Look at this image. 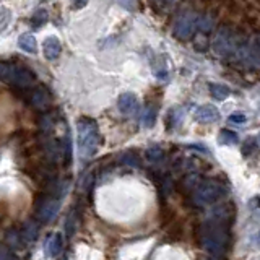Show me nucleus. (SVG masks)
Instances as JSON below:
<instances>
[{"instance_id":"5","label":"nucleus","mask_w":260,"mask_h":260,"mask_svg":"<svg viewBox=\"0 0 260 260\" xmlns=\"http://www.w3.org/2000/svg\"><path fill=\"white\" fill-rule=\"evenodd\" d=\"M59 210H60V200L59 199H55V197L46 199L38 208V219L43 224H47L49 221H52V219L57 216Z\"/></svg>"},{"instance_id":"7","label":"nucleus","mask_w":260,"mask_h":260,"mask_svg":"<svg viewBox=\"0 0 260 260\" xmlns=\"http://www.w3.org/2000/svg\"><path fill=\"white\" fill-rule=\"evenodd\" d=\"M231 39H233V36H231L230 28H221L218 31V36L213 41V51L218 55H226L231 47Z\"/></svg>"},{"instance_id":"25","label":"nucleus","mask_w":260,"mask_h":260,"mask_svg":"<svg viewBox=\"0 0 260 260\" xmlns=\"http://www.w3.org/2000/svg\"><path fill=\"white\" fill-rule=\"evenodd\" d=\"M258 142H260V135H258Z\"/></svg>"},{"instance_id":"14","label":"nucleus","mask_w":260,"mask_h":260,"mask_svg":"<svg viewBox=\"0 0 260 260\" xmlns=\"http://www.w3.org/2000/svg\"><path fill=\"white\" fill-rule=\"evenodd\" d=\"M210 88V93L211 96L215 98V100L218 101H224L228 96H230V88H228L226 85H219V83H210L208 85Z\"/></svg>"},{"instance_id":"12","label":"nucleus","mask_w":260,"mask_h":260,"mask_svg":"<svg viewBox=\"0 0 260 260\" xmlns=\"http://www.w3.org/2000/svg\"><path fill=\"white\" fill-rule=\"evenodd\" d=\"M18 46L21 51L28 52V54H36L38 51V43H36V38L31 35V32H24L18 38Z\"/></svg>"},{"instance_id":"2","label":"nucleus","mask_w":260,"mask_h":260,"mask_svg":"<svg viewBox=\"0 0 260 260\" xmlns=\"http://www.w3.org/2000/svg\"><path fill=\"white\" fill-rule=\"evenodd\" d=\"M77 132H78V150L80 156L83 159H89L94 156L100 146V132L93 119L80 117L77 120Z\"/></svg>"},{"instance_id":"17","label":"nucleus","mask_w":260,"mask_h":260,"mask_svg":"<svg viewBox=\"0 0 260 260\" xmlns=\"http://www.w3.org/2000/svg\"><path fill=\"white\" fill-rule=\"evenodd\" d=\"M47 20H49L47 12L44 10V8H39V10H38L35 15H32L31 23H32V26H35V28H41Z\"/></svg>"},{"instance_id":"22","label":"nucleus","mask_w":260,"mask_h":260,"mask_svg":"<svg viewBox=\"0 0 260 260\" xmlns=\"http://www.w3.org/2000/svg\"><path fill=\"white\" fill-rule=\"evenodd\" d=\"M125 162H127V165H132V166H138V159L134 156V154H130V156H128V154H127V158L124 159Z\"/></svg>"},{"instance_id":"11","label":"nucleus","mask_w":260,"mask_h":260,"mask_svg":"<svg viewBox=\"0 0 260 260\" xmlns=\"http://www.w3.org/2000/svg\"><path fill=\"white\" fill-rule=\"evenodd\" d=\"M63 247V241H62V236L59 233H55L52 236H49L46 244H44V252H46V255L47 257H57L60 254V250Z\"/></svg>"},{"instance_id":"10","label":"nucleus","mask_w":260,"mask_h":260,"mask_svg":"<svg viewBox=\"0 0 260 260\" xmlns=\"http://www.w3.org/2000/svg\"><path fill=\"white\" fill-rule=\"evenodd\" d=\"M43 52H44V57L47 60H54L57 57L60 55L62 52V44L57 36H49L44 39L43 43Z\"/></svg>"},{"instance_id":"4","label":"nucleus","mask_w":260,"mask_h":260,"mask_svg":"<svg viewBox=\"0 0 260 260\" xmlns=\"http://www.w3.org/2000/svg\"><path fill=\"white\" fill-rule=\"evenodd\" d=\"M0 75H2L4 81H8L12 85L18 86H29L32 83V75L18 65H12L8 62H2L0 65Z\"/></svg>"},{"instance_id":"18","label":"nucleus","mask_w":260,"mask_h":260,"mask_svg":"<svg viewBox=\"0 0 260 260\" xmlns=\"http://www.w3.org/2000/svg\"><path fill=\"white\" fill-rule=\"evenodd\" d=\"M146 158H148L151 162H156L162 158V150L156 148V146H154V148H150L148 151H146Z\"/></svg>"},{"instance_id":"6","label":"nucleus","mask_w":260,"mask_h":260,"mask_svg":"<svg viewBox=\"0 0 260 260\" xmlns=\"http://www.w3.org/2000/svg\"><path fill=\"white\" fill-rule=\"evenodd\" d=\"M195 23H197V18L192 13H185L179 18L174 24V36L179 39H185L192 35V31L195 28Z\"/></svg>"},{"instance_id":"8","label":"nucleus","mask_w":260,"mask_h":260,"mask_svg":"<svg viewBox=\"0 0 260 260\" xmlns=\"http://www.w3.org/2000/svg\"><path fill=\"white\" fill-rule=\"evenodd\" d=\"M117 106L124 116H134L138 111V100L134 93H122L117 100Z\"/></svg>"},{"instance_id":"21","label":"nucleus","mask_w":260,"mask_h":260,"mask_svg":"<svg viewBox=\"0 0 260 260\" xmlns=\"http://www.w3.org/2000/svg\"><path fill=\"white\" fill-rule=\"evenodd\" d=\"M252 47H254V52L257 55H260V35H257L254 38V44H252Z\"/></svg>"},{"instance_id":"23","label":"nucleus","mask_w":260,"mask_h":260,"mask_svg":"<svg viewBox=\"0 0 260 260\" xmlns=\"http://www.w3.org/2000/svg\"><path fill=\"white\" fill-rule=\"evenodd\" d=\"M73 4H75L77 8H83V7H86L88 0H73Z\"/></svg>"},{"instance_id":"13","label":"nucleus","mask_w":260,"mask_h":260,"mask_svg":"<svg viewBox=\"0 0 260 260\" xmlns=\"http://www.w3.org/2000/svg\"><path fill=\"white\" fill-rule=\"evenodd\" d=\"M49 101H51V96H49V93L46 91L44 88H38L31 94V103H32V106H36V108H39V109L46 108V106L49 104Z\"/></svg>"},{"instance_id":"16","label":"nucleus","mask_w":260,"mask_h":260,"mask_svg":"<svg viewBox=\"0 0 260 260\" xmlns=\"http://www.w3.org/2000/svg\"><path fill=\"white\" fill-rule=\"evenodd\" d=\"M238 140H239L238 134L231 132V130H228V128H223L221 132L218 134L219 145H234V143H238Z\"/></svg>"},{"instance_id":"19","label":"nucleus","mask_w":260,"mask_h":260,"mask_svg":"<svg viewBox=\"0 0 260 260\" xmlns=\"http://www.w3.org/2000/svg\"><path fill=\"white\" fill-rule=\"evenodd\" d=\"M230 122H234V124H244V122L247 120V117L244 116V114H241V112H236V114H231L230 116V119H228Z\"/></svg>"},{"instance_id":"15","label":"nucleus","mask_w":260,"mask_h":260,"mask_svg":"<svg viewBox=\"0 0 260 260\" xmlns=\"http://www.w3.org/2000/svg\"><path fill=\"white\" fill-rule=\"evenodd\" d=\"M154 122H156V109H154L153 106H148V108L143 109V114H142V125L146 127V128H151L154 125Z\"/></svg>"},{"instance_id":"20","label":"nucleus","mask_w":260,"mask_h":260,"mask_svg":"<svg viewBox=\"0 0 260 260\" xmlns=\"http://www.w3.org/2000/svg\"><path fill=\"white\" fill-rule=\"evenodd\" d=\"M8 20H10V12H8L7 8H2V26H0V29H2V31L7 29Z\"/></svg>"},{"instance_id":"3","label":"nucleus","mask_w":260,"mask_h":260,"mask_svg":"<svg viewBox=\"0 0 260 260\" xmlns=\"http://www.w3.org/2000/svg\"><path fill=\"white\" fill-rule=\"evenodd\" d=\"M224 195V187L218 182H203L197 190L193 193V202L197 203L199 207H205L211 205V203L218 202Z\"/></svg>"},{"instance_id":"1","label":"nucleus","mask_w":260,"mask_h":260,"mask_svg":"<svg viewBox=\"0 0 260 260\" xmlns=\"http://www.w3.org/2000/svg\"><path fill=\"white\" fill-rule=\"evenodd\" d=\"M200 242L202 247L211 255H221L230 242V216L219 213L213 221H207L200 233Z\"/></svg>"},{"instance_id":"9","label":"nucleus","mask_w":260,"mask_h":260,"mask_svg":"<svg viewBox=\"0 0 260 260\" xmlns=\"http://www.w3.org/2000/svg\"><path fill=\"white\" fill-rule=\"evenodd\" d=\"M193 117L197 122H202V124H211V122H216L219 119V111L213 104H203L195 111Z\"/></svg>"},{"instance_id":"24","label":"nucleus","mask_w":260,"mask_h":260,"mask_svg":"<svg viewBox=\"0 0 260 260\" xmlns=\"http://www.w3.org/2000/svg\"><path fill=\"white\" fill-rule=\"evenodd\" d=\"M258 242H260V233H258Z\"/></svg>"}]
</instances>
